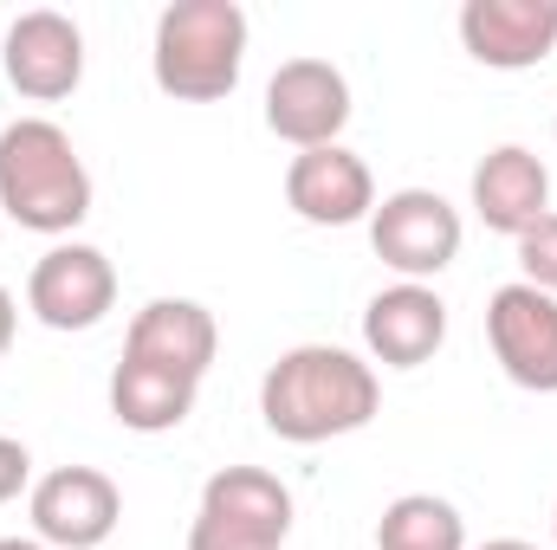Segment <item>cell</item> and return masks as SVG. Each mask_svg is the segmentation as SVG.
I'll return each instance as SVG.
<instances>
[{
  "label": "cell",
  "mask_w": 557,
  "mask_h": 550,
  "mask_svg": "<svg viewBox=\"0 0 557 550\" xmlns=\"http://www.w3.org/2000/svg\"><path fill=\"white\" fill-rule=\"evenodd\" d=\"M376 409H383L376 370L357 350H337V343L285 350L267 370V383H260V421L292 447H318V440L357 434V427L376 421Z\"/></svg>",
  "instance_id": "6da1fadb"
},
{
  "label": "cell",
  "mask_w": 557,
  "mask_h": 550,
  "mask_svg": "<svg viewBox=\"0 0 557 550\" xmlns=\"http://www.w3.org/2000/svg\"><path fill=\"white\" fill-rule=\"evenodd\" d=\"M0 208L46 240H65L91 214V168L52 117H13L0 130Z\"/></svg>",
  "instance_id": "7a4b0ae2"
},
{
  "label": "cell",
  "mask_w": 557,
  "mask_h": 550,
  "mask_svg": "<svg viewBox=\"0 0 557 550\" xmlns=\"http://www.w3.org/2000/svg\"><path fill=\"white\" fill-rule=\"evenodd\" d=\"M247 65V7L240 0H175L156 13L149 72L156 91L182 104H214L240 85Z\"/></svg>",
  "instance_id": "3957f363"
},
{
  "label": "cell",
  "mask_w": 557,
  "mask_h": 550,
  "mask_svg": "<svg viewBox=\"0 0 557 550\" xmlns=\"http://www.w3.org/2000/svg\"><path fill=\"white\" fill-rule=\"evenodd\" d=\"M292 538V492L267 466H221L201 486L188 550H285Z\"/></svg>",
  "instance_id": "277c9868"
},
{
  "label": "cell",
  "mask_w": 557,
  "mask_h": 550,
  "mask_svg": "<svg viewBox=\"0 0 557 550\" xmlns=\"http://www.w3.org/2000/svg\"><path fill=\"white\" fill-rule=\"evenodd\" d=\"M460 208L434 188H396L376 201L370 214V247L389 273H403L409 285H428L441 278L454 260H460Z\"/></svg>",
  "instance_id": "5b68a950"
},
{
  "label": "cell",
  "mask_w": 557,
  "mask_h": 550,
  "mask_svg": "<svg viewBox=\"0 0 557 550\" xmlns=\"http://www.w3.org/2000/svg\"><path fill=\"white\" fill-rule=\"evenodd\" d=\"M26 518L46 550H98L124 518V492L98 466H52L46 479H33Z\"/></svg>",
  "instance_id": "8992f818"
},
{
  "label": "cell",
  "mask_w": 557,
  "mask_h": 550,
  "mask_svg": "<svg viewBox=\"0 0 557 550\" xmlns=\"http://www.w3.org/2000/svg\"><path fill=\"white\" fill-rule=\"evenodd\" d=\"M486 343L493 363L506 370V383L532 389V396H557V298L512 278L486 298Z\"/></svg>",
  "instance_id": "52a82bcc"
},
{
  "label": "cell",
  "mask_w": 557,
  "mask_h": 550,
  "mask_svg": "<svg viewBox=\"0 0 557 550\" xmlns=\"http://www.w3.org/2000/svg\"><path fill=\"white\" fill-rule=\"evenodd\" d=\"M111 304H117V266L85 240L46 247L26 273V311L46 330H91V324H104Z\"/></svg>",
  "instance_id": "ba28073f"
},
{
  "label": "cell",
  "mask_w": 557,
  "mask_h": 550,
  "mask_svg": "<svg viewBox=\"0 0 557 550\" xmlns=\"http://www.w3.org/2000/svg\"><path fill=\"white\" fill-rule=\"evenodd\" d=\"M0 65H7V85L33 104H59L78 91L85 78V33L78 20H65L59 7H33L7 26L0 39Z\"/></svg>",
  "instance_id": "9c48e42d"
},
{
  "label": "cell",
  "mask_w": 557,
  "mask_h": 550,
  "mask_svg": "<svg viewBox=\"0 0 557 550\" xmlns=\"http://www.w3.org/2000/svg\"><path fill=\"white\" fill-rule=\"evenodd\" d=\"M350 124V78L331 59H285L267 85V130L292 149H324Z\"/></svg>",
  "instance_id": "30bf717a"
},
{
  "label": "cell",
  "mask_w": 557,
  "mask_h": 550,
  "mask_svg": "<svg viewBox=\"0 0 557 550\" xmlns=\"http://www.w3.org/2000/svg\"><path fill=\"white\" fill-rule=\"evenodd\" d=\"M285 208L311 227H357V221L376 214V175L344 142L298 149L292 168H285Z\"/></svg>",
  "instance_id": "8fae6325"
},
{
  "label": "cell",
  "mask_w": 557,
  "mask_h": 550,
  "mask_svg": "<svg viewBox=\"0 0 557 550\" xmlns=\"http://www.w3.org/2000/svg\"><path fill=\"white\" fill-rule=\"evenodd\" d=\"M460 46L486 72H532L557 52V0H467Z\"/></svg>",
  "instance_id": "7c38bea8"
},
{
  "label": "cell",
  "mask_w": 557,
  "mask_h": 550,
  "mask_svg": "<svg viewBox=\"0 0 557 550\" xmlns=\"http://www.w3.org/2000/svg\"><path fill=\"white\" fill-rule=\"evenodd\" d=\"M447 343V304L434 285H389L363 304V350L383 370H421Z\"/></svg>",
  "instance_id": "4fadbf2b"
},
{
  "label": "cell",
  "mask_w": 557,
  "mask_h": 550,
  "mask_svg": "<svg viewBox=\"0 0 557 550\" xmlns=\"http://www.w3.org/2000/svg\"><path fill=\"white\" fill-rule=\"evenodd\" d=\"M221 350V330H214V311L195 304V298H149L137 317H131V337H124V357L156 363V370H175L188 383L208 376Z\"/></svg>",
  "instance_id": "5bb4252c"
},
{
  "label": "cell",
  "mask_w": 557,
  "mask_h": 550,
  "mask_svg": "<svg viewBox=\"0 0 557 550\" xmlns=\"http://www.w3.org/2000/svg\"><path fill=\"white\" fill-rule=\"evenodd\" d=\"M473 214L486 234H525L552 214V168L525 149V142H499L480 168H473Z\"/></svg>",
  "instance_id": "9a60e30c"
},
{
  "label": "cell",
  "mask_w": 557,
  "mask_h": 550,
  "mask_svg": "<svg viewBox=\"0 0 557 550\" xmlns=\"http://www.w3.org/2000/svg\"><path fill=\"white\" fill-rule=\"evenodd\" d=\"M195 389H201V383H188V376H175V370H156V363L124 357V363L111 370V414H117L131 434H169V427H182V421L195 414Z\"/></svg>",
  "instance_id": "2e32d148"
},
{
  "label": "cell",
  "mask_w": 557,
  "mask_h": 550,
  "mask_svg": "<svg viewBox=\"0 0 557 550\" xmlns=\"http://www.w3.org/2000/svg\"><path fill=\"white\" fill-rule=\"evenodd\" d=\"M376 550H467V518L434 492H403L376 518Z\"/></svg>",
  "instance_id": "e0dca14e"
},
{
  "label": "cell",
  "mask_w": 557,
  "mask_h": 550,
  "mask_svg": "<svg viewBox=\"0 0 557 550\" xmlns=\"http://www.w3.org/2000/svg\"><path fill=\"white\" fill-rule=\"evenodd\" d=\"M519 273H525V285L557 298V214H545L539 227L519 234Z\"/></svg>",
  "instance_id": "ac0fdd59"
},
{
  "label": "cell",
  "mask_w": 557,
  "mask_h": 550,
  "mask_svg": "<svg viewBox=\"0 0 557 550\" xmlns=\"http://www.w3.org/2000/svg\"><path fill=\"white\" fill-rule=\"evenodd\" d=\"M26 486H33V453H26V440L0 434V505H13Z\"/></svg>",
  "instance_id": "d6986e66"
},
{
  "label": "cell",
  "mask_w": 557,
  "mask_h": 550,
  "mask_svg": "<svg viewBox=\"0 0 557 550\" xmlns=\"http://www.w3.org/2000/svg\"><path fill=\"white\" fill-rule=\"evenodd\" d=\"M13 330H20V311H13V291L0 285V357L13 350Z\"/></svg>",
  "instance_id": "ffe728a7"
},
{
  "label": "cell",
  "mask_w": 557,
  "mask_h": 550,
  "mask_svg": "<svg viewBox=\"0 0 557 550\" xmlns=\"http://www.w3.org/2000/svg\"><path fill=\"white\" fill-rule=\"evenodd\" d=\"M480 550H539V545H525V538H493V545H480Z\"/></svg>",
  "instance_id": "44dd1931"
},
{
  "label": "cell",
  "mask_w": 557,
  "mask_h": 550,
  "mask_svg": "<svg viewBox=\"0 0 557 550\" xmlns=\"http://www.w3.org/2000/svg\"><path fill=\"white\" fill-rule=\"evenodd\" d=\"M0 550H46L39 538H0Z\"/></svg>",
  "instance_id": "7402d4cb"
},
{
  "label": "cell",
  "mask_w": 557,
  "mask_h": 550,
  "mask_svg": "<svg viewBox=\"0 0 557 550\" xmlns=\"http://www.w3.org/2000/svg\"><path fill=\"white\" fill-rule=\"evenodd\" d=\"M552 538H557V505H552Z\"/></svg>",
  "instance_id": "603a6c76"
}]
</instances>
